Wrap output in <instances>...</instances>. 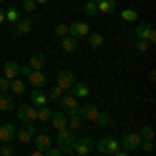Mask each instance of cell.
Listing matches in <instances>:
<instances>
[{
  "label": "cell",
  "instance_id": "obj_29",
  "mask_svg": "<svg viewBox=\"0 0 156 156\" xmlns=\"http://www.w3.org/2000/svg\"><path fill=\"white\" fill-rule=\"evenodd\" d=\"M83 12L87 15V17H94V15H98V6H96V0H87L83 4Z\"/></svg>",
  "mask_w": 156,
  "mask_h": 156
},
{
  "label": "cell",
  "instance_id": "obj_39",
  "mask_svg": "<svg viewBox=\"0 0 156 156\" xmlns=\"http://www.w3.org/2000/svg\"><path fill=\"white\" fill-rule=\"evenodd\" d=\"M36 0H23V11L25 12H34L36 11Z\"/></svg>",
  "mask_w": 156,
  "mask_h": 156
},
{
  "label": "cell",
  "instance_id": "obj_44",
  "mask_svg": "<svg viewBox=\"0 0 156 156\" xmlns=\"http://www.w3.org/2000/svg\"><path fill=\"white\" fill-rule=\"evenodd\" d=\"M112 156H129V152H125V150H119V152H115Z\"/></svg>",
  "mask_w": 156,
  "mask_h": 156
},
{
  "label": "cell",
  "instance_id": "obj_37",
  "mask_svg": "<svg viewBox=\"0 0 156 156\" xmlns=\"http://www.w3.org/2000/svg\"><path fill=\"white\" fill-rule=\"evenodd\" d=\"M144 152H154V140H142V146H140Z\"/></svg>",
  "mask_w": 156,
  "mask_h": 156
},
{
  "label": "cell",
  "instance_id": "obj_45",
  "mask_svg": "<svg viewBox=\"0 0 156 156\" xmlns=\"http://www.w3.org/2000/svg\"><path fill=\"white\" fill-rule=\"evenodd\" d=\"M4 21H6V19H4V11H2V9H0V25L4 23Z\"/></svg>",
  "mask_w": 156,
  "mask_h": 156
},
{
  "label": "cell",
  "instance_id": "obj_6",
  "mask_svg": "<svg viewBox=\"0 0 156 156\" xmlns=\"http://www.w3.org/2000/svg\"><path fill=\"white\" fill-rule=\"evenodd\" d=\"M17 117L23 123H34L37 119V106H34V104H21L19 110H17Z\"/></svg>",
  "mask_w": 156,
  "mask_h": 156
},
{
  "label": "cell",
  "instance_id": "obj_40",
  "mask_svg": "<svg viewBox=\"0 0 156 156\" xmlns=\"http://www.w3.org/2000/svg\"><path fill=\"white\" fill-rule=\"evenodd\" d=\"M44 154H46V156H62V152H60L58 148H54V146H50V148L46 150V152H44Z\"/></svg>",
  "mask_w": 156,
  "mask_h": 156
},
{
  "label": "cell",
  "instance_id": "obj_20",
  "mask_svg": "<svg viewBox=\"0 0 156 156\" xmlns=\"http://www.w3.org/2000/svg\"><path fill=\"white\" fill-rule=\"evenodd\" d=\"M29 98H31V104H34V106H46V102H48V96H46L42 90H34V92L29 94Z\"/></svg>",
  "mask_w": 156,
  "mask_h": 156
},
{
  "label": "cell",
  "instance_id": "obj_17",
  "mask_svg": "<svg viewBox=\"0 0 156 156\" xmlns=\"http://www.w3.org/2000/svg\"><path fill=\"white\" fill-rule=\"evenodd\" d=\"M60 48H62V52H67V54L77 52V37H73V36L60 37Z\"/></svg>",
  "mask_w": 156,
  "mask_h": 156
},
{
  "label": "cell",
  "instance_id": "obj_3",
  "mask_svg": "<svg viewBox=\"0 0 156 156\" xmlns=\"http://www.w3.org/2000/svg\"><path fill=\"white\" fill-rule=\"evenodd\" d=\"M96 146V150L100 152V154H115V152H119L121 150V146H119V142L115 140V137H102L98 144H94Z\"/></svg>",
  "mask_w": 156,
  "mask_h": 156
},
{
  "label": "cell",
  "instance_id": "obj_18",
  "mask_svg": "<svg viewBox=\"0 0 156 156\" xmlns=\"http://www.w3.org/2000/svg\"><path fill=\"white\" fill-rule=\"evenodd\" d=\"M34 71H44V65H46V56H44V52H36V54H31V58L27 62Z\"/></svg>",
  "mask_w": 156,
  "mask_h": 156
},
{
  "label": "cell",
  "instance_id": "obj_16",
  "mask_svg": "<svg viewBox=\"0 0 156 156\" xmlns=\"http://www.w3.org/2000/svg\"><path fill=\"white\" fill-rule=\"evenodd\" d=\"M71 96L73 98H87L90 96V85L83 81H75L71 87Z\"/></svg>",
  "mask_w": 156,
  "mask_h": 156
},
{
  "label": "cell",
  "instance_id": "obj_42",
  "mask_svg": "<svg viewBox=\"0 0 156 156\" xmlns=\"http://www.w3.org/2000/svg\"><path fill=\"white\" fill-rule=\"evenodd\" d=\"M27 156H46V154H44L42 150H37V148H36V150H31V152H29Z\"/></svg>",
  "mask_w": 156,
  "mask_h": 156
},
{
  "label": "cell",
  "instance_id": "obj_8",
  "mask_svg": "<svg viewBox=\"0 0 156 156\" xmlns=\"http://www.w3.org/2000/svg\"><path fill=\"white\" fill-rule=\"evenodd\" d=\"M75 81H77V79H75V73H73V71H60L58 77H56V85H58L62 92L71 90Z\"/></svg>",
  "mask_w": 156,
  "mask_h": 156
},
{
  "label": "cell",
  "instance_id": "obj_4",
  "mask_svg": "<svg viewBox=\"0 0 156 156\" xmlns=\"http://www.w3.org/2000/svg\"><path fill=\"white\" fill-rule=\"evenodd\" d=\"M135 40H146L148 44H154V40H156L154 27L150 23H140L135 27Z\"/></svg>",
  "mask_w": 156,
  "mask_h": 156
},
{
  "label": "cell",
  "instance_id": "obj_5",
  "mask_svg": "<svg viewBox=\"0 0 156 156\" xmlns=\"http://www.w3.org/2000/svg\"><path fill=\"white\" fill-rule=\"evenodd\" d=\"M119 146L125 152H133V150H137V148L142 146V137H140L137 133H125L123 140L119 142Z\"/></svg>",
  "mask_w": 156,
  "mask_h": 156
},
{
  "label": "cell",
  "instance_id": "obj_48",
  "mask_svg": "<svg viewBox=\"0 0 156 156\" xmlns=\"http://www.w3.org/2000/svg\"><path fill=\"white\" fill-rule=\"evenodd\" d=\"M12 156H17V154H12Z\"/></svg>",
  "mask_w": 156,
  "mask_h": 156
},
{
  "label": "cell",
  "instance_id": "obj_24",
  "mask_svg": "<svg viewBox=\"0 0 156 156\" xmlns=\"http://www.w3.org/2000/svg\"><path fill=\"white\" fill-rule=\"evenodd\" d=\"M98 12H112L115 11V0H96Z\"/></svg>",
  "mask_w": 156,
  "mask_h": 156
},
{
  "label": "cell",
  "instance_id": "obj_34",
  "mask_svg": "<svg viewBox=\"0 0 156 156\" xmlns=\"http://www.w3.org/2000/svg\"><path fill=\"white\" fill-rule=\"evenodd\" d=\"M54 36L56 37H65V36H69V25H65V23H60L54 27Z\"/></svg>",
  "mask_w": 156,
  "mask_h": 156
},
{
  "label": "cell",
  "instance_id": "obj_19",
  "mask_svg": "<svg viewBox=\"0 0 156 156\" xmlns=\"http://www.w3.org/2000/svg\"><path fill=\"white\" fill-rule=\"evenodd\" d=\"M60 108L65 110V115H69V112H73V110H77V108H79V104H77V98H73V96H62V98H60Z\"/></svg>",
  "mask_w": 156,
  "mask_h": 156
},
{
  "label": "cell",
  "instance_id": "obj_9",
  "mask_svg": "<svg viewBox=\"0 0 156 156\" xmlns=\"http://www.w3.org/2000/svg\"><path fill=\"white\" fill-rule=\"evenodd\" d=\"M77 115H79L83 121H92V123H96L98 115H100V108L92 106V104H83V106L77 108Z\"/></svg>",
  "mask_w": 156,
  "mask_h": 156
},
{
  "label": "cell",
  "instance_id": "obj_14",
  "mask_svg": "<svg viewBox=\"0 0 156 156\" xmlns=\"http://www.w3.org/2000/svg\"><path fill=\"white\" fill-rule=\"evenodd\" d=\"M50 121H52V125H54V129H56V131H58V129H67V127H69V117H67L65 112H60V110L52 112Z\"/></svg>",
  "mask_w": 156,
  "mask_h": 156
},
{
  "label": "cell",
  "instance_id": "obj_11",
  "mask_svg": "<svg viewBox=\"0 0 156 156\" xmlns=\"http://www.w3.org/2000/svg\"><path fill=\"white\" fill-rule=\"evenodd\" d=\"M15 133H17V127L12 123L0 125V144H11L12 140H15Z\"/></svg>",
  "mask_w": 156,
  "mask_h": 156
},
{
  "label": "cell",
  "instance_id": "obj_30",
  "mask_svg": "<svg viewBox=\"0 0 156 156\" xmlns=\"http://www.w3.org/2000/svg\"><path fill=\"white\" fill-rule=\"evenodd\" d=\"M87 37H90V48H92V50H98L100 46H102V42H104L100 34H90Z\"/></svg>",
  "mask_w": 156,
  "mask_h": 156
},
{
  "label": "cell",
  "instance_id": "obj_21",
  "mask_svg": "<svg viewBox=\"0 0 156 156\" xmlns=\"http://www.w3.org/2000/svg\"><path fill=\"white\" fill-rule=\"evenodd\" d=\"M15 110V102L11 96L6 94H0V112H12Z\"/></svg>",
  "mask_w": 156,
  "mask_h": 156
},
{
  "label": "cell",
  "instance_id": "obj_41",
  "mask_svg": "<svg viewBox=\"0 0 156 156\" xmlns=\"http://www.w3.org/2000/svg\"><path fill=\"white\" fill-rule=\"evenodd\" d=\"M31 71H34V69H31L29 65H21V67H19V73H23L25 77H29V75H31Z\"/></svg>",
  "mask_w": 156,
  "mask_h": 156
},
{
  "label": "cell",
  "instance_id": "obj_15",
  "mask_svg": "<svg viewBox=\"0 0 156 156\" xmlns=\"http://www.w3.org/2000/svg\"><path fill=\"white\" fill-rule=\"evenodd\" d=\"M2 71H4L2 77H6V79L11 81V79H15V77L19 75V62H17V60H6L4 67H2Z\"/></svg>",
  "mask_w": 156,
  "mask_h": 156
},
{
  "label": "cell",
  "instance_id": "obj_43",
  "mask_svg": "<svg viewBox=\"0 0 156 156\" xmlns=\"http://www.w3.org/2000/svg\"><path fill=\"white\" fill-rule=\"evenodd\" d=\"M148 79H150V83H154V81H156V73H154V71H150V75H148Z\"/></svg>",
  "mask_w": 156,
  "mask_h": 156
},
{
  "label": "cell",
  "instance_id": "obj_10",
  "mask_svg": "<svg viewBox=\"0 0 156 156\" xmlns=\"http://www.w3.org/2000/svg\"><path fill=\"white\" fill-rule=\"evenodd\" d=\"M94 150V140L92 137H81V140H77L75 142V154H79V156H87L90 152Z\"/></svg>",
  "mask_w": 156,
  "mask_h": 156
},
{
  "label": "cell",
  "instance_id": "obj_23",
  "mask_svg": "<svg viewBox=\"0 0 156 156\" xmlns=\"http://www.w3.org/2000/svg\"><path fill=\"white\" fill-rule=\"evenodd\" d=\"M67 117H69V129H81V125H83V119L77 115V110L69 112Z\"/></svg>",
  "mask_w": 156,
  "mask_h": 156
},
{
  "label": "cell",
  "instance_id": "obj_47",
  "mask_svg": "<svg viewBox=\"0 0 156 156\" xmlns=\"http://www.w3.org/2000/svg\"><path fill=\"white\" fill-rule=\"evenodd\" d=\"M69 156H79V154H75V152H73V154H69Z\"/></svg>",
  "mask_w": 156,
  "mask_h": 156
},
{
  "label": "cell",
  "instance_id": "obj_32",
  "mask_svg": "<svg viewBox=\"0 0 156 156\" xmlns=\"http://www.w3.org/2000/svg\"><path fill=\"white\" fill-rule=\"evenodd\" d=\"M142 140H154V129L150 127V125H144L142 129H140V133H137Z\"/></svg>",
  "mask_w": 156,
  "mask_h": 156
},
{
  "label": "cell",
  "instance_id": "obj_27",
  "mask_svg": "<svg viewBox=\"0 0 156 156\" xmlns=\"http://www.w3.org/2000/svg\"><path fill=\"white\" fill-rule=\"evenodd\" d=\"M137 12L133 11V9H125V11H121V19L123 21H127V23H133V21H137Z\"/></svg>",
  "mask_w": 156,
  "mask_h": 156
},
{
  "label": "cell",
  "instance_id": "obj_49",
  "mask_svg": "<svg viewBox=\"0 0 156 156\" xmlns=\"http://www.w3.org/2000/svg\"><path fill=\"white\" fill-rule=\"evenodd\" d=\"M0 2H2V0H0Z\"/></svg>",
  "mask_w": 156,
  "mask_h": 156
},
{
  "label": "cell",
  "instance_id": "obj_31",
  "mask_svg": "<svg viewBox=\"0 0 156 156\" xmlns=\"http://www.w3.org/2000/svg\"><path fill=\"white\" fill-rule=\"evenodd\" d=\"M46 96H48V100H60V98L65 96V92L60 90L58 85H52V87H50V92L46 94Z\"/></svg>",
  "mask_w": 156,
  "mask_h": 156
},
{
  "label": "cell",
  "instance_id": "obj_22",
  "mask_svg": "<svg viewBox=\"0 0 156 156\" xmlns=\"http://www.w3.org/2000/svg\"><path fill=\"white\" fill-rule=\"evenodd\" d=\"M34 140H36V148L37 150H42V152H46L50 148V137L46 133H40V135H34Z\"/></svg>",
  "mask_w": 156,
  "mask_h": 156
},
{
  "label": "cell",
  "instance_id": "obj_46",
  "mask_svg": "<svg viewBox=\"0 0 156 156\" xmlns=\"http://www.w3.org/2000/svg\"><path fill=\"white\" fill-rule=\"evenodd\" d=\"M46 2H50V0H36V4H46Z\"/></svg>",
  "mask_w": 156,
  "mask_h": 156
},
{
  "label": "cell",
  "instance_id": "obj_33",
  "mask_svg": "<svg viewBox=\"0 0 156 156\" xmlns=\"http://www.w3.org/2000/svg\"><path fill=\"white\" fill-rule=\"evenodd\" d=\"M96 123H98V125H110V123H112V117H110V112H104V110H100V115H98Z\"/></svg>",
  "mask_w": 156,
  "mask_h": 156
},
{
  "label": "cell",
  "instance_id": "obj_28",
  "mask_svg": "<svg viewBox=\"0 0 156 156\" xmlns=\"http://www.w3.org/2000/svg\"><path fill=\"white\" fill-rule=\"evenodd\" d=\"M50 117H52V110L48 106H37V121L46 123V121H50Z\"/></svg>",
  "mask_w": 156,
  "mask_h": 156
},
{
  "label": "cell",
  "instance_id": "obj_12",
  "mask_svg": "<svg viewBox=\"0 0 156 156\" xmlns=\"http://www.w3.org/2000/svg\"><path fill=\"white\" fill-rule=\"evenodd\" d=\"M69 36H73V37L90 36V25L83 23V21H75V23L69 25Z\"/></svg>",
  "mask_w": 156,
  "mask_h": 156
},
{
  "label": "cell",
  "instance_id": "obj_2",
  "mask_svg": "<svg viewBox=\"0 0 156 156\" xmlns=\"http://www.w3.org/2000/svg\"><path fill=\"white\" fill-rule=\"evenodd\" d=\"M31 25H34V17L29 15L27 19H19L17 23H15V27H12V31H11V37H21V36H27L29 31H31Z\"/></svg>",
  "mask_w": 156,
  "mask_h": 156
},
{
  "label": "cell",
  "instance_id": "obj_13",
  "mask_svg": "<svg viewBox=\"0 0 156 156\" xmlns=\"http://www.w3.org/2000/svg\"><path fill=\"white\" fill-rule=\"evenodd\" d=\"M27 81H29V85L34 87V90H42L44 85H46V75H44V71H31V75L27 77Z\"/></svg>",
  "mask_w": 156,
  "mask_h": 156
},
{
  "label": "cell",
  "instance_id": "obj_38",
  "mask_svg": "<svg viewBox=\"0 0 156 156\" xmlns=\"http://www.w3.org/2000/svg\"><path fill=\"white\" fill-rule=\"evenodd\" d=\"M9 90H11V81H9L6 77H2V75H0V94H6Z\"/></svg>",
  "mask_w": 156,
  "mask_h": 156
},
{
  "label": "cell",
  "instance_id": "obj_36",
  "mask_svg": "<svg viewBox=\"0 0 156 156\" xmlns=\"http://www.w3.org/2000/svg\"><path fill=\"white\" fill-rule=\"evenodd\" d=\"M148 48H150V44L146 40H135V50L137 52H148Z\"/></svg>",
  "mask_w": 156,
  "mask_h": 156
},
{
  "label": "cell",
  "instance_id": "obj_1",
  "mask_svg": "<svg viewBox=\"0 0 156 156\" xmlns=\"http://www.w3.org/2000/svg\"><path fill=\"white\" fill-rule=\"evenodd\" d=\"M56 142H58V150L62 154H73L75 150V142H77V135H75V129H58L56 133Z\"/></svg>",
  "mask_w": 156,
  "mask_h": 156
},
{
  "label": "cell",
  "instance_id": "obj_25",
  "mask_svg": "<svg viewBox=\"0 0 156 156\" xmlns=\"http://www.w3.org/2000/svg\"><path fill=\"white\" fill-rule=\"evenodd\" d=\"M4 19H6V21H11V23L15 25L19 19H21V11H19L17 6H11L9 11H4Z\"/></svg>",
  "mask_w": 156,
  "mask_h": 156
},
{
  "label": "cell",
  "instance_id": "obj_35",
  "mask_svg": "<svg viewBox=\"0 0 156 156\" xmlns=\"http://www.w3.org/2000/svg\"><path fill=\"white\" fill-rule=\"evenodd\" d=\"M12 154H15V146H11V144L0 146V156H12Z\"/></svg>",
  "mask_w": 156,
  "mask_h": 156
},
{
  "label": "cell",
  "instance_id": "obj_26",
  "mask_svg": "<svg viewBox=\"0 0 156 156\" xmlns=\"http://www.w3.org/2000/svg\"><path fill=\"white\" fill-rule=\"evenodd\" d=\"M11 90L17 94V96H21V94H25V83H23V79H11Z\"/></svg>",
  "mask_w": 156,
  "mask_h": 156
},
{
  "label": "cell",
  "instance_id": "obj_7",
  "mask_svg": "<svg viewBox=\"0 0 156 156\" xmlns=\"http://www.w3.org/2000/svg\"><path fill=\"white\" fill-rule=\"evenodd\" d=\"M34 135H36V127H34V123H23V127H19L17 133H15V137H17L21 144H29V142L34 140Z\"/></svg>",
  "mask_w": 156,
  "mask_h": 156
}]
</instances>
